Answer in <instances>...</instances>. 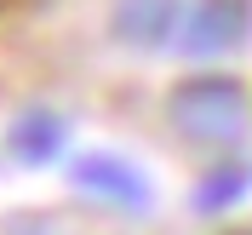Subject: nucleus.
I'll return each mask as SVG.
<instances>
[{
  "mask_svg": "<svg viewBox=\"0 0 252 235\" xmlns=\"http://www.w3.org/2000/svg\"><path fill=\"white\" fill-rule=\"evenodd\" d=\"M166 121L195 149H235L252 126V98L229 75H189L166 92Z\"/></svg>",
  "mask_w": 252,
  "mask_h": 235,
  "instance_id": "nucleus-1",
  "label": "nucleus"
},
{
  "mask_svg": "<svg viewBox=\"0 0 252 235\" xmlns=\"http://www.w3.org/2000/svg\"><path fill=\"white\" fill-rule=\"evenodd\" d=\"M252 34V0H195L178 17V52L184 58H223L247 46Z\"/></svg>",
  "mask_w": 252,
  "mask_h": 235,
  "instance_id": "nucleus-2",
  "label": "nucleus"
},
{
  "mask_svg": "<svg viewBox=\"0 0 252 235\" xmlns=\"http://www.w3.org/2000/svg\"><path fill=\"white\" fill-rule=\"evenodd\" d=\"M69 184L80 195H92V201L115 206V212H149V201H155L149 178L132 161H121V155H80V161H69Z\"/></svg>",
  "mask_w": 252,
  "mask_h": 235,
  "instance_id": "nucleus-3",
  "label": "nucleus"
},
{
  "mask_svg": "<svg viewBox=\"0 0 252 235\" xmlns=\"http://www.w3.org/2000/svg\"><path fill=\"white\" fill-rule=\"evenodd\" d=\"M178 17H184V0H115L109 29L132 52H160V46H172Z\"/></svg>",
  "mask_w": 252,
  "mask_h": 235,
  "instance_id": "nucleus-4",
  "label": "nucleus"
},
{
  "mask_svg": "<svg viewBox=\"0 0 252 235\" xmlns=\"http://www.w3.org/2000/svg\"><path fill=\"white\" fill-rule=\"evenodd\" d=\"M6 149H12L23 167H46V161H58L63 149H69V121H63L58 109H23L12 121Z\"/></svg>",
  "mask_w": 252,
  "mask_h": 235,
  "instance_id": "nucleus-5",
  "label": "nucleus"
},
{
  "mask_svg": "<svg viewBox=\"0 0 252 235\" xmlns=\"http://www.w3.org/2000/svg\"><path fill=\"white\" fill-rule=\"evenodd\" d=\"M247 189H252V167H218V172L201 178L195 206H201V212H223V206H235Z\"/></svg>",
  "mask_w": 252,
  "mask_h": 235,
  "instance_id": "nucleus-6",
  "label": "nucleus"
}]
</instances>
